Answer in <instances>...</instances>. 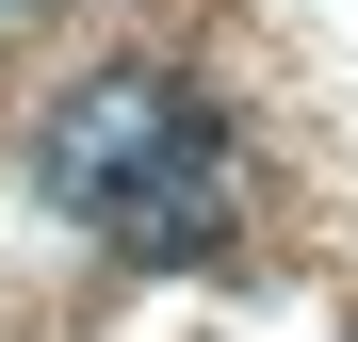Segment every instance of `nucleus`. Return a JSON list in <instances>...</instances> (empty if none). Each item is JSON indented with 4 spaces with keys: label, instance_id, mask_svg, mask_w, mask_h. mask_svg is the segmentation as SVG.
<instances>
[{
    "label": "nucleus",
    "instance_id": "f257e3e1",
    "mask_svg": "<svg viewBox=\"0 0 358 342\" xmlns=\"http://www.w3.org/2000/svg\"><path fill=\"white\" fill-rule=\"evenodd\" d=\"M33 196L82 212V228H114L131 261H212V245H228V131H212L179 82L114 66V82H82V98L33 131Z\"/></svg>",
    "mask_w": 358,
    "mask_h": 342
},
{
    "label": "nucleus",
    "instance_id": "f03ea898",
    "mask_svg": "<svg viewBox=\"0 0 358 342\" xmlns=\"http://www.w3.org/2000/svg\"><path fill=\"white\" fill-rule=\"evenodd\" d=\"M0 17H17V0H0Z\"/></svg>",
    "mask_w": 358,
    "mask_h": 342
}]
</instances>
